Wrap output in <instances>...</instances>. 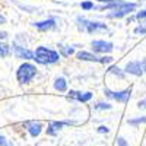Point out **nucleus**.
Wrapping results in <instances>:
<instances>
[{
  "label": "nucleus",
  "instance_id": "nucleus-1",
  "mask_svg": "<svg viewBox=\"0 0 146 146\" xmlns=\"http://www.w3.org/2000/svg\"><path fill=\"white\" fill-rule=\"evenodd\" d=\"M35 62L36 63H40V64H56L58 63V60H60V53L56 51V50H51V48H48L45 45H40V47H36L35 48Z\"/></svg>",
  "mask_w": 146,
  "mask_h": 146
},
{
  "label": "nucleus",
  "instance_id": "nucleus-2",
  "mask_svg": "<svg viewBox=\"0 0 146 146\" xmlns=\"http://www.w3.org/2000/svg\"><path fill=\"white\" fill-rule=\"evenodd\" d=\"M139 5L135 3V2H123L120 0L117 3V7L110 10V13L107 15V18L110 19H121V18H126V16H130L131 13H135L137 10Z\"/></svg>",
  "mask_w": 146,
  "mask_h": 146
},
{
  "label": "nucleus",
  "instance_id": "nucleus-3",
  "mask_svg": "<svg viewBox=\"0 0 146 146\" xmlns=\"http://www.w3.org/2000/svg\"><path fill=\"white\" fill-rule=\"evenodd\" d=\"M36 73H38V69L35 64L23 62L16 70V80L19 82V85H28L36 76Z\"/></svg>",
  "mask_w": 146,
  "mask_h": 146
},
{
  "label": "nucleus",
  "instance_id": "nucleus-4",
  "mask_svg": "<svg viewBox=\"0 0 146 146\" xmlns=\"http://www.w3.org/2000/svg\"><path fill=\"white\" fill-rule=\"evenodd\" d=\"M76 25L78 29L82 32H86V34H95V32H100V31H107L108 27L102 22H96V21H89L86 18H82L78 16L76 18Z\"/></svg>",
  "mask_w": 146,
  "mask_h": 146
},
{
  "label": "nucleus",
  "instance_id": "nucleus-5",
  "mask_svg": "<svg viewBox=\"0 0 146 146\" xmlns=\"http://www.w3.org/2000/svg\"><path fill=\"white\" fill-rule=\"evenodd\" d=\"M131 86L130 88H126L123 91H111L108 88H104V95L107 96V98L113 100V101H117L120 104H127L131 98Z\"/></svg>",
  "mask_w": 146,
  "mask_h": 146
},
{
  "label": "nucleus",
  "instance_id": "nucleus-6",
  "mask_svg": "<svg viewBox=\"0 0 146 146\" xmlns=\"http://www.w3.org/2000/svg\"><path fill=\"white\" fill-rule=\"evenodd\" d=\"M12 48H13L15 57L19 60H34L35 58V53L32 50H29L28 47H25L23 44H19L16 40L12 42Z\"/></svg>",
  "mask_w": 146,
  "mask_h": 146
},
{
  "label": "nucleus",
  "instance_id": "nucleus-7",
  "mask_svg": "<svg viewBox=\"0 0 146 146\" xmlns=\"http://www.w3.org/2000/svg\"><path fill=\"white\" fill-rule=\"evenodd\" d=\"M92 45V51L94 53H100V54H110L114 50L113 42L105 41V40H94L91 42Z\"/></svg>",
  "mask_w": 146,
  "mask_h": 146
},
{
  "label": "nucleus",
  "instance_id": "nucleus-8",
  "mask_svg": "<svg viewBox=\"0 0 146 146\" xmlns=\"http://www.w3.org/2000/svg\"><path fill=\"white\" fill-rule=\"evenodd\" d=\"M124 72L127 73V75H131L135 78H142L145 75L140 60H131V62H129L124 67Z\"/></svg>",
  "mask_w": 146,
  "mask_h": 146
},
{
  "label": "nucleus",
  "instance_id": "nucleus-9",
  "mask_svg": "<svg viewBox=\"0 0 146 146\" xmlns=\"http://www.w3.org/2000/svg\"><path fill=\"white\" fill-rule=\"evenodd\" d=\"M94 94L92 92H82V91H67V100H72V101H78V102H89L92 100Z\"/></svg>",
  "mask_w": 146,
  "mask_h": 146
},
{
  "label": "nucleus",
  "instance_id": "nucleus-10",
  "mask_svg": "<svg viewBox=\"0 0 146 146\" xmlns=\"http://www.w3.org/2000/svg\"><path fill=\"white\" fill-rule=\"evenodd\" d=\"M32 27L35 29H38L40 32H48V31H54L57 29V22L54 18H48L45 21H40V22H34Z\"/></svg>",
  "mask_w": 146,
  "mask_h": 146
},
{
  "label": "nucleus",
  "instance_id": "nucleus-11",
  "mask_svg": "<svg viewBox=\"0 0 146 146\" xmlns=\"http://www.w3.org/2000/svg\"><path fill=\"white\" fill-rule=\"evenodd\" d=\"M70 124H75V121H50L47 126V135L48 136H57V133L62 130L64 126H70Z\"/></svg>",
  "mask_w": 146,
  "mask_h": 146
},
{
  "label": "nucleus",
  "instance_id": "nucleus-12",
  "mask_svg": "<svg viewBox=\"0 0 146 146\" xmlns=\"http://www.w3.org/2000/svg\"><path fill=\"white\" fill-rule=\"evenodd\" d=\"M76 58L80 60V62H89V63H100V57L95 53L91 51H78L76 53Z\"/></svg>",
  "mask_w": 146,
  "mask_h": 146
},
{
  "label": "nucleus",
  "instance_id": "nucleus-13",
  "mask_svg": "<svg viewBox=\"0 0 146 146\" xmlns=\"http://www.w3.org/2000/svg\"><path fill=\"white\" fill-rule=\"evenodd\" d=\"M23 126L27 127L31 137H38L40 133L42 131V126L40 123H36V121H27V123H23Z\"/></svg>",
  "mask_w": 146,
  "mask_h": 146
},
{
  "label": "nucleus",
  "instance_id": "nucleus-14",
  "mask_svg": "<svg viewBox=\"0 0 146 146\" xmlns=\"http://www.w3.org/2000/svg\"><path fill=\"white\" fill-rule=\"evenodd\" d=\"M10 54V45L7 44V34L0 31V57H7Z\"/></svg>",
  "mask_w": 146,
  "mask_h": 146
},
{
  "label": "nucleus",
  "instance_id": "nucleus-15",
  "mask_svg": "<svg viewBox=\"0 0 146 146\" xmlns=\"http://www.w3.org/2000/svg\"><path fill=\"white\" fill-rule=\"evenodd\" d=\"M53 86H54V89H56V91H58V92H67V86H69V85H67L66 78L58 76V78H56V79H54Z\"/></svg>",
  "mask_w": 146,
  "mask_h": 146
},
{
  "label": "nucleus",
  "instance_id": "nucleus-16",
  "mask_svg": "<svg viewBox=\"0 0 146 146\" xmlns=\"http://www.w3.org/2000/svg\"><path fill=\"white\" fill-rule=\"evenodd\" d=\"M58 53L60 56H63V57H70L72 54H75V48L70 47V45H64V44H58Z\"/></svg>",
  "mask_w": 146,
  "mask_h": 146
},
{
  "label": "nucleus",
  "instance_id": "nucleus-17",
  "mask_svg": "<svg viewBox=\"0 0 146 146\" xmlns=\"http://www.w3.org/2000/svg\"><path fill=\"white\" fill-rule=\"evenodd\" d=\"M127 124H129V126H133V127H139L140 124H146V115L129 118V120H127Z\"/></svg>",
  "mask_w": 146,
  "mask_h": 146
},
{
  "label": "nucleus",
  "instance_id": "nucleus-18",
  "mask_svg": "<svg viewBox=\"0 0 146 146\" xmlns=\"http://www.w3.org/2000/svg\"><path fill=\"white\" fill-rule=\"evenodd\" d=\"M108 73H111V75L117 76V78H118V79H121V80H123V79L126 78V75H127V73H126L124 70H121L118 66H111V67L108 69Z\"/></svg>",
  "mask_w": 146,
  "mask_h": 146
},
{
  "label": "nucleus",
  "instance_id": "nucleus-19",
  "mask_svg": "<svg viewBox=\"0 0 146 146\" xmlns=\"http://www.w3.org/2000/svg\"><path fill=\"white\" fill-rule=\"evenodd\" d=\"M94 108L98 110V111H108V110L113 108V105L110 104V102H98V104L94 105Z\"/></svg>",
  "mask_w": 146,
  "mask_h": 146
},
{
  "label": "nucleus",
  "instance_id": "nucleus-20",
  "mask_svg": "<svg viewBox=\"0 0 146 146\" xmlns=\"http://www.w3.org/2000/svg\"><path fill=\"white\" fill-rule=\"evenodd\" d=\"M133 32H135L136 35H146V21L145 22H140L139 25L135 28V31H133Z\"/></svg>",
  "mask_w": 146,
  "mask_h": 146
},
{
  "label": "nucleus",
  "instance_id": "nucleus-21",
  "mask_svg": "<svg viewBox=\"0 0 146 146\" xmlns=\"http://www.w3.org/2000/svg\"><path fill=\"white\" fill-rule=\"evenodd\" d=\"M113 57L111 56H108V54H104V56H101L100 57V63L101 64H110V63H113Z\"/></svg>",
  "mask_w": 146,
  "mask_h": 146
},
{
  "label": "nucleus",
  "instance_id": "nucleus-22",
  "mask_svg": "<svg viewBox=\"0 0 146 146\" xmlns=\"http://www.w3.org/2000/svg\"><path fill=\"white\" fill-rule=\"evenodd\" d=\"M135 18H136V21H146V7L139 10V12H136Z\"/></svg>",
  "mask_w": 146,
  "mask_h": 146
},
{
  "label": "nucleus",
  "instance_id": "nucleus-23",
  "mask_svg": "<svg viewBox=\"0 0 146 146\" xmlns=\"http://www.w3.org/2000/svg\"><path fill=\"white\" fill-rule=\"evenodd\" d=\"M80 7H82L83 10H92V9H95L94 2H89V0H86V2H82V3H80Z\"/></svg>",
  "mask_w": 146,
  "mask_h": 146
},
{
  "label": "nucleus",
  "instance_id": "nucleus-24",
  "mask_svg": "<svg viewBox=\"0 0 146 146\" xmlns=\"http://www.w3.org/2000/svg\"><path fill=\"white\" fill-rule=\"evenodd\" d=\"M139 110H146V96L143 100H140V101H137V105H136Z\"/></svg>",
  "mask_w": 146,
  "mask_h": 146
},
{
  "label": "nucleus",
  "instance_id": "nucleus-25",
  "mask_svg": "<svg viewBox=\"0 0 146 146\" xmlns=\"http://www.w3.org/2000/svg\"><path fill=\"white\" fill-rule=\"evenodd\" d=\"M117 146H129V142L124 137H118L117 139Z\"/></svg>",
  "mask_w": 146,
  "mask_h": 146
},
{
  "label": "nucleus",
  "instance_id": "nucleus-26",
  "mask_svg": "<svg viewBox=\"0 0 146 146\" xmlns=\"http://www.w3.org/2000/svg\"><path fill=\"white\" fill-rule=\"evenodd\" d=\"M0 146H12V145L6 140V137H5V136L0 135Z\"/></svg>",
  "mask_w": 146,
  "mask_h": 146
},
{
  "label": "nucleus",
  "instance_id": "nucleus-27",
  "mask_svg": "<svg viewBox=\"0 0 146 146\" xmlns=\"http://www.w3.org/2000/svg\"><path fill=\"white\" fill-rule=\"evenodd\" d=\"M108 131H110V129H108L107 126H100V127H98V133H101V135H104V133L107 135Z\"/></svg>",
  "mask_w": 146,
  "mask_h": 146
},
{
  "label": "nucleus",
  "instance_id": "nucleus-28",
  "mask_svg": "<svg viewBox=\"0 0 146 146\" xmlns=\"http://www.w3.org/2000/svg\"><path fill=\"white\" fill-rule=\"evenodd\" d=\"M96 2H100V3H114V2H120V0H96Z\"/></svg>",
  "mask_w": 146,
  "mask_h": 146
},
{
  "label": "nucleus",
  "instance_id": "nucleus-29",
  "mask_svg": "<svg viewBox=\"0 0 146 146\" xmlns=\"http://www.w3.org/2000/svg\"><path fill=\"white\" fill-rule=\"evenodd\" d=\"M140 62H142V67H143V72L146 73V56H145V57H143V58L140 60Z\"/></svg>",
  "mask_w": 146,
  "mask_h": 146
},
{
  "label": "nucleus",
  "instance_id": "nucleus-30",
  "mask_svg": "<svg viewBox=\"0 0 146 146\" xmlns=\"http://www.w3.org/2000/svg\"><path fill=\"white\" fill-rule=\"evenodd\" d=\"M135 21H136L135 15H133V16H127V23H131V22H135Z\"/></svg>",
  "mask_w": 146,
  "mask_h": 146
},
{
  "label": "nucleus",
  "instance_id": "nucleus-31",
  "mask_svg": "<svg viewBox=\"0 0 146 146\" xmlns=\"http://www.w3.org/2000/svg\"><path fill=\"white\" fill-rule=\"evenodd\" d=\"M5 22H6V19H5L2 15H0V23H5Z\"/></svg>",
  "mask_w": 146,
  "mask_h": 146
},
{
  "label": "nucleus",
  "instance_id": "nucleus-32",
  "mask_svg": "<svg viewBox=\"0 0 146 146\" xmlns=\"http://www.w3.org/2000/svg\"><path fill=\"white\" fill-rule=\"evenodd\" d=\"M0 25H2V23H0Z\"/></svg>",
  "mask_w": 146,
  "mask_h": 146
}]
</instances>
